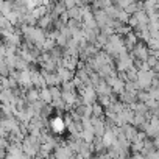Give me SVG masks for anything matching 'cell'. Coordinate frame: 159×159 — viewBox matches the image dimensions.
<instances>
[{
    "label": "cell",
    "instance_id": "3957f363",
    "mask_svg": "<svg viewBox=\"0 0 159 159\" xmlns=\"http://www.w3.org/2000/svg\"><path fill=\"white\" fill-rule=\"evenodd\" d=\"M39 100L41 102H44V103H52V94H50V89H48V86H44V88H41L39 89Z\"/></svg>",
    "mask_w": 159,
    "mask_h": 159
},
{
    "label": "cell",
    "instance_id": "6da1fadb",
    "mask_svg": "<svg viewBox=\"0 0 159 159\" xmlns=\"http://www.w3.org/2000/svg\"><path fill=\"white\" fill-rule=\"evenodd\" d=\"M48 125H50V129L55 133V134H62V133H66V122H64V119L61 117V116H55V117H52L50 119V122H48Z\"/></svg>",
    "mask_w": 159,
    "mask_h": 159
},
{
    "label": "cell",
    "instance_id": "7a4b0ae2",
    "mask_svg": "<svg viewBox=\"0 0 159 159\" xmlns=\"http://www.w3.org/2000/svg\"><path fill=\"white\" fill-rule=\"evenodd\" d=\"M36 25H38L39 28H42L44 31H47V30L53 28V17L50 16V13H47V14H44L42 17H39V19H38Z\"/></svg>",
    "mask_w": 159,
    "mask_h": 159
},
{
    "label": "cell",
    "instance_id": "277c9868",
    "mask_svg": "<svg viewBox=\"0 0 159 159\" xmlns=\"http://www.w3.org/2000/svg\"><path fill=\"white\" fill-rule=\"evenodd\" d=\"M7 153H5V148H0V157H3Z\"/></svg>",
    "mask_w": 159,
    "mask_h": 159
}]
</instances>
